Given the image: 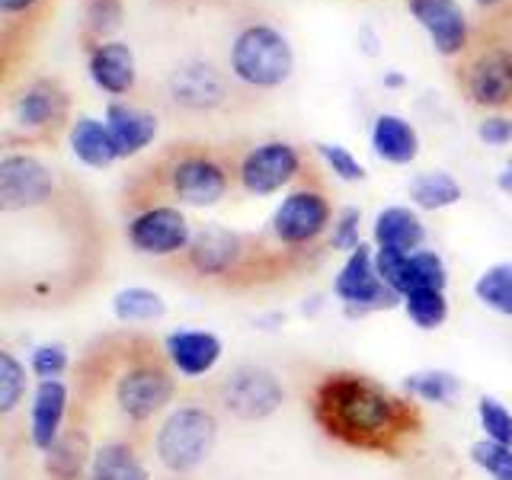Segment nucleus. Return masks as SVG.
<instances>
[{
	"label": "nucleus",
	"instance_id": "dca6fc26",
	"mask_svg": "<svg viewBox=\"0 0 512 480\" xmlns=\"http://www.w3.org/2000/svg\"><path fill=\"white\" fill-rule=\"evenodd\" d=\"M413 20L423 26L439 55H461L468 45V16L458 0H407Z\"/></svg>",
	"mask_w": 512,
	"mask_h": 480
},
{
	"label": "nucleus",
	"instance_id": "7ed1b4c3",
	"mask_svg": "<svg viewBox=\"0 0 512 480\" xmlns=\"http://www.w3.org/2000/svg\"><path fill=\"white\" fill-rule=\"evenodd\" d=\"M180 266L186 276L199 279L202 285L244 292V288L279 282L285 272L298 266V260L282 247H266L263 240L250 234L205 224L192 234L189 250L180 256Z\"/></svg>",
	"mask_w": 512,
	"mask_h": 480
},
{
	"label": "nucleus",
	"instance_id": "c756f323",
	"mask_svg": "<svg viewBox=\"0 0 512 480\" xmlns=\"http://www.w3.org/2000/svg\"><path fill=\"white\" fill-rule=\"evenodd\" d=\"M474 298L487 311L512 320V263H493L474 282Z\"/></svg>",
	"mask_w": 512,
	"mask_h": 480
},
{
	"label": "nucleus",
	"instance_id": "a211bd4d",
	"mask_svg": "<svg viewBox=\"0 0 512 480\" xmlns=\"http://www.w3.org/2000/svg\"><path fill=\"white\" fill-rule=\"evenodd\" d=\"M87 480H151L141 436L122 432V436H109L93 445Z\"/></svg>",
	"mask_w": 512,
	"mask_h": 480
},
{
	"label": "nucleus",
	"instance_id": "412c9836",
	"mask_svg": "<svg viewBox=\"0 0 512 480\" xmlns=\"http://www.w3.org/2000/svg\"><path fill=\"white\" fill-rule=\"evenodd\" d=\"M90 77L103 93H128L138 80L135 52L125 42H100L90 52Z\"/></svg>",
	"mask_w": 512,
	"mask_h": 480
},
{
	"label": "nucleus",
	"instance_id": "a878e982",
	"mask_svg": "<svg viewBox=\"0 0 512 480\" xmlns=\"http://www.w3.org/2000/svg\"><path fill=\"white\" fill-rule=\"evenodd\" d=\"M71 151L80 164H87L93 170H106L119 160V151H116V144H112L106 122L93 116H80L71 125Z\"/></svg>",
	"mask_w": 512,
	"mask_h": 480
},
{
	"label": "nucleus",
	"instance_id": "a19ab883",
	"mask_svg": "<svg viewBox=\"0 0 512 480\" xmlns=\"http://www.w3.org/2000/svg\"><path fill=\"white\" fill-rule=\"evenodd\" d=\"M496 186H500V192H506V196H512V160L503 167V173L496 176Z\"/></svg>",
	"mask_w": 512,
	"mask_h": 480
},
{
	"label": "nucleus",
	"instance_id": "f3484780",
	"mask_svg": "<svg viewBox=\"0 0 512 480\" xmlns=\"http://www.w3.org/2000/svg\"><path fill=\"white\" fill-rule=\"evenodd\" d=\"M464 87H468L471 103L477 106L500 109L512 103V52L509 48H487V52H480L471 61Z\"/></svg>",
	"mask_w": 512,
	"mask_h": 480
},
{
	"label": "nucleus",
	"instance_id": "2f4dec72",
	"mask_svg": "<svg viewBox=\"0 0 512 480\" xmlns=\"http://www.w3.org/2000/svg\"><path fill=\"white\" fill-rule=\"evenodd\" d=\"M26 391H29V368L10 349H0V416L4 420H10L16 407L23 404Z\"/></svg>",
	"mask_w": 512,
	"mask_h": 480
},
{
	"label": "nucleus",
	"instance_id": "e433bc0d",
	"mask_svg": "<svg viewBox=\"0 0 512 480\" xmlns=\"http://www.w3.org/2000/svg\"><path fill=\"white\" fill-rule=\"evenodd\" d=\"M359 224H362V212L359 208H343L340 215L333 218V231H330V247L333 250H343L352 253L362 247V237H359Z\"/></svg>",
	"mask_w": 512,
	"mask_h": 480
},
{
	"label": "nucleus",
	"instance_id": "4468645a",
	"mask_svg": "<svg viewBox=\"0 0 512 480\" xmlns=\"http://www.w3.org/2000/svg\"><path fill=\"white\" fill-rule=\"evenodd\" d=\"M68 410H71V388L61 378L39 381L32 388L29 404V445L39 455L52 452V445L61 439V432L68 429Z\"/></svg>",
	"mask_w": 512,
	"mask_h": 480
},
{
	"label": "nucleus",
	"instance_id": "393cba45",
	"mask_svg": "<svg viewBox=\"0 0 512 480\" xmlns=\"http://www.w3.org/2000/svg\"><path fill=\"white\" fill-rule=\"evenodd\" d=\"M372 148L381 160L404 167L413 164L416 154H420V135H416V128L404 116L381 112L372 125Z\"/></svg>",
	"mask_w": 512,
	"mask_h": 480
},
{
	"label": "nucleus",
	"instance_id": "aec40b11",
	"mask_svg": "<svg viewBox=\"0 0 512 480\" xmlns=\"http://www.w3.org/2000/svg\"><path fill=\"white\" fill-rule=\"evenodd\" d=\"M106 128H109L119 157H135L157 138V116L148 109L128 106V103H109Z\"/></svg>",
	"mask_w": 512,
	"mask_h": 480
},
{
	"label": "nucleus",
	"instance_id": "6ab92c4d",
	"mask_svg": "<svg viewBox=\"0 0 512 480\" xmlns=\"http://www.w3.org/2000/svg\"><path fill=\"white\" fill-rule=\"evenodd\" d=\"M228 77L205 61H189L170 74V96L189 109H215L228 100Z\"/></svg>",
	"mask_w": 512,
	"mask_h": 480
},
{
	"label": "nucleus",
	"instance_id": "ea45409f",
	"mask_svg": "<svg viewBox=\"0 0 512 480\" xmlns=\"http://www.w3.org/2000/svg\"><path fill=\"white\" fill-rule=\"evenodd\" d=\"M36 4H39V0H0V10H4L7 16H13V13H26V10H32Z\"/></svg>",
	"mask_w": 512,
	"mask_h": 480
},
{
	"label": "nucleus",
	"instance_id": "72a5a7b5",
	"mask_svg": "<svg viewBox=\"0 0 512 480\" xmlns=\"http://www.w3.org/2000/svg\"><path fill=\"white\" fill-rule=\"evenodd\" d=\"M471 461L490 480H512V445L480 439V442L471 445Z\"/></svg>",
	"mask_w": 512,
	"mask_h": 480
},
{
	"label": "nucleus",
	"instance_id": "4be33fe9",
	"mask_svg": "<svg viewBox=\"0 0 512 480\" xmlns=\"http://www.w3.org/2000/svg\"><path fill=\"white\" fill-rule=\"evenodd\" d=\"M68 112V96L55 80H36L13 103V116L23 128H48L58 125Z\"/></svg>",
	"mask_w": 512,
	"mask_h": 480
},
{
	"label": "nucleus",
	"instance_id": "9d476101",
	"mask_svg": "<svg viewBox=\"0 0 512 480\" xmlns=\"http://www.w3.org/2000/svg\"><path fill=\"white\" fill-rule=\"evenodd\" d=\"M333 295L340 298V304L352 317L391 311L404 301L378 276L375 250L368 244H362L359 250H352L346 256V263L340 266V272H336V279H333Z\"/></svg>",
	"mask_w": 512,
	"mask_h": 480
},
{
	"label": "nucleus",
	"instance_id": "f8f14e48",
	"mask_svg": "<svg viewBox=\"0 0 512 480\" xmlns=\"http://www.w3.org/2000/svg\"><path fill=\"white\" fill-rule=\"evenodd\" d=\"M301 173V154L288 141H263L237 164V183L247 196H272Z\"/></svg>",
	"mask_w": 512,
	"mask_h": 480
},
{
	"label": "nucleus",
	"instance_id": "f257e3e1",
	"mask_svg": "<svg viewBox=\"0 0 512 480\" xmlns=\"http://www.w3.org/2000/svg\"><path fill=\"white\" fill-rule=\"evenodd\" d=\"M311 413L327 439L356 452L397 458L423 432L413 397H400L359 372H333L317 381Z\"/></svg>",
	"mask_w": 512,
	"mask_h": 480
},
{
	"label": "nucleus",
	"instance_id": "f704fd0d",
	"mask_svg": "<svg viewBox=\"0 0 512 480\" xmlns=\"http://www.w3.org/2000/svg\"><path fill=\"white\" fill-rule=\"evenodd\" d=\"M71 368V349L64 343H39L29 356V372L39 381L61 378Z\"/></svg>",
	"mask_w": 512,
	"mask_h": 480
},
{
	"label": "nucleus",
	"instance_id": "c03bdc74",
	"mask_svg": "<svg viewBox=\"0 0 512 480\" xmlns=\"http://www.w3.org/2000/svg\"><path fill=\"white\" fill-rule=\"evenodd\" d=\"M80 480H87V477H80Z\"/></svg>",
	"mask_w": 512,
	"mask_h": 480
},
{
	"label": "nucleus",
	"instance_id": "bb28decb",
	"mask_svg": "<svg viewBox=\"0 0 512 480\" xmlns=\"http://www.w3.org/2000/svg\"><path fill=\"white\" fill-rule=\"evenodd\" d=\"M461 196H464L461 183L445 170H426V173H416L410 180V199H413V205L426 208V212L452 208L461 202Z\"/></svg>",
	"mask_w": 512,
	"mask_h": 480
},
{
	"label": "nucleus",
	"instance_id": "c85d7f7f",
	"mask_svg": "<svg viewBox=\"0 0 512 480\" xmlns=\"http://www.w3.org/2000/svg\"><path fill=\"white\" fill-rule=\"evenodd\" d=\"M112 314H116L119 324H157L167 314V301L160 298L151 288H122V292L112 298Z\"/></svg>",
	"mask_w": 512,
	"mask_h": 480
},
{
	"label": "nucleus",
	"instance_id": "f03ea898",
	"mask_svg": "<svg viewBox=\"0 0 512 480\" xmlns=\"http://www.w3.org/2000/svg\"><path fill=\"white\" fill-rule=\"evenodd\" d=\"M176 388H180V375L170 368L164 346L141 333L109 336L106 343L90 349L77 372L80 400L90 407L93 400L109 397L112 410L135 436L173 407Z\"/></svg>",
	"mask_w": 512,
	"mask_h": 480
},
{
	"label": "nucleus",
	"instance_id": "6e6552de",
	"mask_svg": "<svg viewBox=\"0 0 512 480\" xmlns=\"http://www.w3.org/2000/svg\"><path fill=\"white\" fill-rule=\"evenodd\" d=\"M327 231H333V208L317 186L292 189L269 221V234L276 247L292 256L311 253Z\"/></svg>",
	"mask_w": 512,
	"mask_h": 480
},
{
	"label": "nucleus",
	"instance_id": "4c0bfd02",
	"mask_svg": "<svg viewBox=\"0 0 512 480\" xmlns=\"http://www.w3.org/2000/svg\"><path fill=\"white\" fill-rule=\"evenodd\" d=\"M477 138L490 144V148H503V144H512V119L506 116H487L477 125Z\"/></svg>",
	"mask_w": 512,
	"mask_h": 480
},
{
	"label": "nucleus",
	"instance_id": "58836bf2",
	"mask_svg": "<svg viewBox=\"0 0 512 480\" xmlns=\"http://www.w3.org/2000/svg\"><path fill=\"white\" fill-rule=\"evenodd\" d=\"M122 20L119 0H93L90 4V29L93 32H112Z\"/></svg>",
	"mask_w": 512,
	"mask_h": 480
},
{
	"label": "nucleus",
	"instance_id": "39448f33",
	"mask_svg": "<svg viewBox=\"0 0 512 480\" xmlns=\"http://www.w3.org/2000/svg\"><path fill=\"white\" fill-rule=\"evenodd\" d=\"M285 384L266 365L240 362L231 372H224L212 388V400L221 413L234 416L240 423L269 420L285 404Z\"/></svg>",
	"mask_w": 512,
	"mask_h": 480
},
{
	"label": "nucleus",
	"instance_id": "5701e85b",
	"mask_svg": "<svg viewBox=\"0 0 512 480\" xmlns=\"http://www.w3.org/2000/svg\"><path fill=\"white\" fill-rule=\"evenodd\" d=\"M372 237H375L378 247L413 253V250H423V244H426V224L420 215L413 212V208L391 205V208H384V212L375 215Z\"/></svg>",
	"mask_w": 512,
	"mask_h": 480
},
{
	"label": "nucleus",
	"instance_id": "79ce46f5",
	"mask_svg": "<svg viewBox=\"0 0 512 480\" xmlns=\"http://www.w3.org/2000/svg\"><path fill=\"white\" fill-rule=\"evenodd\" d=\"M384 84H388V87H400V84H404V77H400V74H388V77H384Z\"/></svg>",
	"mask_w": 512,
	"mask_h": 480
},
{
	"label": "nucleus",
	"instance_id": "473e14b6",
	"mask_svg": "<svg viewBox=\"0 0 512 480\" xmlns=\"http://www.w3.org/2000/svg\"><path fill=\"white\" fill-rule=\"evenodd\" d=\"M477 423L484 429V439L512 445V410L503 404L500 397L484 394L477 400Z\"/></svg>",
	"mask_w": 512,
	"mask_h": 480
},
{
	"label": "nucleus",
	"instance_id": "c9c22d12",
	"mask_svg": "<svg viewBox=\"0 0 512 480\" xmlns=\"http://www.w3.org/2000/svg\"><path fill=\"white\" fill-rule=\"evenodd\" d=\"M317 154L324 157V164L330 167V173L336 176V180H343V183L365 180V167L352 157L349 148H343V144H317Z\"/></svg>",
	"mask_w": 512,
	"mask_h": 480
},
{
	"label": "nucleus",
	"instance_id": "0eeeda50",
	"mask_svg": "<svg viewBox=\"0 0 512 480\" xmlns=\"http://www.w3.org/2000/svg\"><path fill=\"white\" fill-rule=\"evenodd\" d=\"M160 189L180 205H218L231 189V170L208 151H176L160 164Z\"/></svg>",
	"mask_w": 512,
	"mask_h": 480
},
{
	"label": "nucleus",
	"instance_id": "9b49d317",
	"mask_svg": "<svg viewBox=\"0 0 512 480\" xmlns=\"http://www.w3.org/2000/svg\"><path fill=\"white\" fill-rule=\"evenodd\" d=\"M55 173L32 154H4L0 160V208L4 215L32 212L55 199Z\"/></svg>",
	"mask_w": 512,
	"mask_h": 480
},
{
	"label": "nucleus",
	"instance_id": "1a4fd4ad",
	"mask_svg": "<svg viewBox=\"0 0 512 480\" xmlns=\"http://www.w3.org/2000/svg\"><path fill=\"white\" fill-rule=\"evenodd\" d=\"M192 234L196 231L180 212V205H141L125 224L128 247L141 256H154V260L183 256L192 244Z\"/></svg>",
	"mask_w": 512,
	"mask_h": 480
},
{
	"label": "nucleus",
	"instance_id": "b1692460",
	"mask_svg": "<svg viewBox=\"0 0 512 480\" xmlns=\"http://www.w3.org/2000/svg\"><path fill=\"white\" fill-rule=\"evenodd\" d=\"M93 458V445H90V432L74 423L61 432V439L52 445V452L45 455V471L52 480H80L87 477Z\"/></svg>",
	"mask_w": 512,
	"mask_h": 480
},
{
	"label": "nucleus",
	"instance_id": "cd10ccee",
	"mask_svg": "<svg viewBox=\"0 0 512 480\" xmlns=\"http://www.w3.org/2000/svg\"><path fill=\"white\" fill-rule=\"evenodd\" d=\"M404 391L413 400H423V404L452 407L464 391V381L455 372H445V368H426V372H413L404 378Z\"/></svg>",
	"mask_w": 512,
	"mask_h": 480
},
{
	"label": "nucleus",
	"instance_id": "423d86ee",
	"mask_svg": "<svg viewBox=\"0 0 512 480\" xmlns=\"http://www.w3.org/2000/svg\"><path fill=\"white\" fill-rule=\"evenodd\" d=\"M295 71V55L292 45L272 26H247L237 32L231 45V74L256 90H272L282 87Z\"/></svg>",
	"mask_w": 512,
	"mask_h": 480
},
{
	"label": "nucleus",
	"instance_id": "7c9ffc66",
	"mask_svg": "<svg viewBox=\"0 0 512 480\" xmlns=\"http://www.w3.org/2000/svg\"><path fill=\"white\" fill-rule=\"evenodd\" d=\"M400 308L420 330H439L448 320V298L442 288H416V292L404 295Z\"/></svg>",
	"mask_w": 512,
	"mask_h": 480
},
{
	"label": "nucleus",
	"instance_id": "2eb2a0df",
	"mask_svg": "<svg viewBox=\"0 0 512 480\" xmlns=\"http://www.w3.org/2000/svg\"><path fill=\"white\" fill-rule=\"evenodd\" d=\"M160 346H164V356L173 372L189 381L212 375L224 356L221 336L212 330H173L164 336Z\"/></svg>",
	"mask_w": 512,
	"mask_h": 480
},
{
	"label": "nucleus",
	"instance_id": "20e7f679",
	"mask_svg": "<svg viewBox=\"0 0 512 480\" xmlns=\"http://www.w3.org/2000/svg\"><path fill=\"white\" fill-rule=\"evenodd\" d=\"M218 429H221L218 407L208 404V400L196 397V400H183V404H173L151 436L157 464L176 477L199 471L215 452Z\"/></svg>",
	"mask_w": 512,
	"mask_h": 480
},
{
	"label": "nucleus",
	"instance_id": "ddd939ff",
	"mask_svg": "<svg viewBox=\"0 0 512 480\" xmlns=\"http://www.w3.org/2000/svg\"><path fill=\"white\" fill-rule=\"evenodd\" d=\"M375 266H378V276L384 279V285L394 288V292L404 298L416 288H442L448 285V269L445 260L436 250H388V247H378L375 250Z\"/></svg>",
	"mask_w": 512,
	"mask_h": 480
},
{
	"label": "nucleus",
	"instance_id": "37998d69",
	"mask_svg": "<svg viewBox=\"0 0 512 480\" xmlns=\"http://www.w3.org/2000/svg\"><path fill=\"white\" fill-rule=\"evenodd\" d=\"M477 4H487V7H493V4H500V0H477Z\"/></svg>",
	"mask_w": 512,
	"mask_h": 480
}]
</instances>
